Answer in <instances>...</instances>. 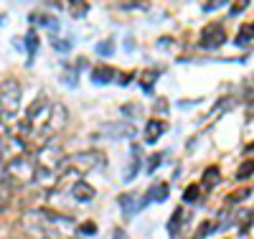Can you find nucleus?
Instances as JSON below:
<instances>
[{
    "label": "nucleus",
    "instance_id": "nucleus-1",
    "mask_svg": "<svg viewBox=\"0 0 254 239\" xmlns=\"http://www.w3.org/2000/svg\"><path fill=\"white\" fill-rule=\"evenodd\" d=\"M36 173H38V165L33 156H26V153L10 158L3 168V176L8 178L10 186H31L36 181Z\"/></svg>",
    "mask_w": 254,
    "mask_h": 239
},
{
    "label": "nucleus",
    "instance_id": "nucleus-2",
    "mask_svg": "<svg viewBox=\"0 0 254 239\" xmlns=\"http://www.w3.org/2000/svg\"><path fill=\"white\" fill-rule=\"evenodd\" d=\"M104 165V156L97 153V150H84V153H76V156H66L64 160L59 176H84V173H92L94 168H102Z\"/></svg>",
    "mask_w": 254,
    "mask_h": 239
},
{
    "label": "nucleus",
    "instance_id": "nucleus-3",
    "mask_svg": "<svg viewBox=\"0 0 254 239\" xmlns=\"http://www.w3.org/2000/svg\"><path fill=\"white\" fill-rule=\"evenodd\" d=\"M33 160H36V165H38L41 170L59 173L61 165H64V160H66V153L61 150V145H56L54 140H49V143H44V145H41L36 153H33Z\"/></svg>",
    "mask_w": 254,
    "mask_h": 239
},
{
    "label": "nucleus",
    "instance_id": "nucleus-4",
    "mask_svg": "<svg viewBox=\"0 0 254 239\" xmlns=\"http://www.w3.org/2000/svg\"><path fill=\"white\" fill-rule=\"evenodd\" d=\"M20 99H23V86H20V81L13 77H5L0 81V112L15 115L20 110Z\"/></svg>",
    "mask_w": 254,
    "mask_h": 239
},
{
    "label": "nucleus",
    "instance_id": "nucleus-5",
    "mask_svg": "<svg viewBox=\"0 0 254 239\" xmlns=\"http://www.w3.org/2000/svg\"><path fill=\"white\" fill-rule=\"evenodd\" d=\"M66 122H69V110H66V104H61V102H51L49 117H46V122H44V130H41V133H44V135L61 133V130L66 127Z\"/></svg>",
    "mask_w": 254,
    "mask_h": 239
},
{
    "label": "nucleus",
    "instance_id": "nucleus-6",
    "mask_svg": "<svg viewBox=\"0 0 254 239\" xmlns=\"http://www.w3.org/2000/svg\"><path fill=\"white\" fill-rule=\"evenodd\" d=\"M49 110H51V102H49V97L46 94H41L31 107H28V112H26V120L33 125V122H41L44 120L46 122V117H49Z\"/></svg>",
    "mask_w": 254,
    "mask_h": 239
},
{
    "label": "nucleus",
    "instance_id": "nucleus-7",
    "mask_svg": "<svg viewBox=\"0 0 254 239\" xmlns=\"http://www.w3.org/2000/svg\"><path fill=\"white\" fill-rule=\"evenodd\" d=\"M224 41H226V33L221 26H206L201 31V46L203 49H219Z\"/></svg>",
    "mask_w": 254,
    "mask_h": 239
},
{
    "label": "nucleus",
    "instance_id": "nucleus-8",
    "mask_svg": "<svg viewBox=\"0 0 254 239\" xmlns=\"http://www.w3.org/2000/svg\"><path fill=\"white\" fill-rule=\"evenodd\" d=\"M99 133L107 135V138H132L135 135V127L127 125V122H104L99 127Z\"/></svg>",
    "mask_w": 254,
    "mask_h": 239
},
{
    "label": "nucleus",
    "instance_id": "nucleus-9",
    "mask_svg": "<svg viewBox=\"0 0 254 239\" xmlns=\"http://www.w3.org/2000/svg\"><path fill=\"white\" fill-rule=\"evenodd\" d=\"M71 196H74L76 201H81V204H87V201H92V199L97 196V191H94V186H89L87 181L76 178V181L71 183Z\"/></svg>",
    "mask_w": 254,
    "mask_h": 239
},
{
    "label": "nucleus",
    "instance_id": "nucleus-10",
    "mask_svg": "<svg viewBox=\"0 0 254 239\" xmlns=\"http://www.w3.org/2000/svg\"><path fill=\"white\" fill-rule=\"evenodd\" d=\"M219 181H221V170H219L216 165H211V168H206L203 178H201V188H203V191H211V188L219 186Z\"/></svg>",
    "mask_w": 254,
    "mask_h": 239
},
{
    "label": "nucleus",
    "instance_id": "nucleus-11",
    "mask_svg": "<svg viewBox=\"0 0 254 239\" xmlns=\"http://www.w3.org/2000/svg\"><path fill=\"white\" fill-rule=\"evenodd\" d=\"M165 127H168V125H165L163 120H150V122L145 125V133H147L145 140H147V143H155V140L165 133Z\"/></svg>",
    "mask_w": 254,
    "mask_h": 239
},
{
    "label": "nucleus",
    "instance_id": "nucleus-12",
    "mask_svg": "<svg viewBox=\"0 0 254 239\" xmlns=\"http://www.w3.org/2000/svg\"><path fill=\"white\" fill-rule=\"evenodd\" d=\"M117 204L122 206L125 216H132V214H135V211H137V209L142 206V204H137V199L132 196V193H122V196L117 199Z\"/></svg>",
    "mask_w": 254,
    "mask_h": 239
},
{
    "label": "nucleus",
    "instance_id": "nucleus-13",
    "mask_svg": "<svg viewBox=\"0 0 254 239\" xmlns=\"http://www.w3.org/2000/svg\"><path fill=\"white\" fill-rule=\"evenodd\" d=\"M183 222H186V211H183V209H176V211H173V216H171V222H168V234H171L173 239L178 237V232H181Z\"/></svg>",
    "mask_w": 254,
    "mask_h": 239
},
{
    "label": "nucleus",
    "instance_id": "nucleus-14",
    "mask_svg": "<svg viewBox=\"0 0 254 239\" xmlns=\"http://www.w3.org/2000/svg\"><path fill=\"white\" fill-rule=\"evenodd\" d=\"M115 79V69H110V67H97V69H92V81L94 84H110Z\"/></svg>",
    "mask_w": 254,
    "mask_h": 239
},
{
    "label": "nucleus",
    "instance_id": "nucleus-15",
    "mask_svg": "<svg viewBox=\"0 0 254 239\" xmlns=\"http://www.w3.org/2000/svg\"><path fill=\"white\" fill-rule=\"evenodd\" d=\"M10 183H8V178L0 173V211H5L8 206H10Z\"/></svg>",
    "mask_w": 254,
    "mask_h": 239
},
{
    "label": "nucleus",
    "instance_id": "nucleus-16",
    "mask_svg": "<svg viewBox=\"0 0 254 239\" xmlns=\"http://www.w3.org/2000/svg\"><path fill=\"white\" fill-rule=\"evenodd\" d=\"M168 199V183H158V186H153L150 191H147V199L145 201H158V204H163Z\"/></svg>",
    "mask_w": 254,
    "mask_h": 239
},
{
    "label": "nucleus",
    "instance_id": "nucleus-17",
    "mask_svg": "<svg viewBox=\"0 0 254 239\" xmlns=\"http://www.w3.org/2000/svg\"><path fill=\"white\" fill-rule=\"evenodd\" d=\"M254 38V26H244L242 28V33H237V38H234V43L237 46H244L247 41H252Z\"/></svg>",
    "mask_w": 254,
    "mask_h": 239
},
{
    "label": "nucleus",
    "instance_id": "nucleus-18",
    "mask_svg": "<svg viewBox=\"0 0 254 239\" xmlns=\"http://www.w3.org/2000/svg\"><path fill=\"white\" fill-rule=\"evenodd\" d=\"M254 173V160H244L242 165H239V170H237V178L239 181H244V178H249Z\"/></svg>",
    "mask_w": 254,
    "mask_h": 239
},
{
    "label": "nucleus",
    "instance_id": "nucleus-19",
    "mask_svg": "<svg viewBox=\"0 0 254 239\" xmlns=\"http://www.w3.org/2000/svg\"><path fill=\"white\" fill-rule=\"evenodd\" d=\"M158 74H160V72H147V74L140 79V81H142V89H145L147 94H153V81L158 79Z\"/></svg>",
    "mask_w": 254,
    "mask_h": 239
},
{
    "label": "nucleus",
    "instance_id": "nucleus-20",
    "mask_svg": "<svg viewBox=\"0 0 254 239\" xmlns=\"http://www.w3.org/2000/svg\"><path fill=\"white\" fill-rule=\"evenodd\" d=\"M26 46H28V56H36V51H38V36H36V31H31L26 36Z\"/></svg>",
    "mask_w": 254,
    "mask_h": 239
},
{
    "label": "nucleus",
    "instance_id": "nucleus-21",
    "mask_svg": "<svg viewBox=\"0 0 254 239\" xmlns=\"http://www.w3.org/2000/svg\"><path fill=\"white\" fill-rule=\"evenodd\" d=\"M76 234L92 237V234H97V224H94V222H84V224H79V227H76Z\"/></svg>",
    "mask_w": 254,
    "mask_h": 239
},
{
    "label": "nucleus",
    "instance_id": "nucleus-22",
    "mask_svg": "<svg viewBox=\"0 0 254 239\" xmlns=\"http://www.w3.org/2000/svg\"><path fill=\"white\" fill-rule=\"evenodd\" d=\"M89 10V3H71V18H84Z\"/></svg>",
    "mask_w": 254,
    "mask_h": 239
},
{
    "label": "nucleus",
    "instance_id": "nucleus-23",
    "mask_svg": "<svg viewBox=\"0 0 254 239\" xmlns=\"http://www.w3.org/2000/svg\"><path fill=\"white\" fill-rule=\"evenodd\" d=\"M198 193H201V186L193 183V186H188V188H186L183 199H186V201H196V199H198Z\"/></svg>",
    "mask_w": 254,
    "mask_h": 239
},
{
    "label": "nucleus",
    "instance_id": "nucleus-24",
    "mask_svg": "<svg viewBox=\"0 0 254 239\" xmlns=\"http://www.w3.org/2000/svg\"><path fill=\"white\" fill-rule=\"evenodd\" d=\"M112 49H115V41H112V38L102 41L99 46H97V51H99V54H104V56H107V54H112Z\"/></svg>",
    "mask_w": 254,
    "mask_h": 239
},
{
    "label": "nucleus",
    "instance_id": "nucleus-25",
    "mask_svg": "<svg viewBox=\"0 0 254 239\" xmlns=\"http://www.w3.org/2000/svg\"><path fill=\"white\" fill-rule=\"evenodd\" d=\"M234 104H237V99H234V97H226V99H224L221 104H216V110H214V112H224V110H231V107H234Z\"/></svg>",
    "mask_w": 254,
    "mask_h": 239
},
{
    "label": "nucleus",
    "instance_id": "nucleus-26",
    "mask_svg": "<svg viewBox=\"0 0 254 239\" xmlns=\"http://www.w3.org/2000/svg\"><path fill=\"white\" fill-rule=\"evenodd\" d=\"M160 163H163V156H160V153H155V156L150 158V163H147V173H155V168H158Z\"/></svg>",
    "mask_w": 254,
    "mask_h": 239
},
{
    "label": "nucleus",
    "instance_id": "nucleus-27",
    "mask_svg": "<svg viewBox=\"0 0 254 239\" xmlns=\"http://www.w3.org/2000/svg\"><path fill=\"white\" fill-rule=\"evenodd\" d=\"M117 8L120 10H145L147 5H142V3H120Z\"/></svg>",
    "mask_w": 254,
    "mask_h": 239
},
{
    "label": "nucleus",
    "instance_id": "nucleus-28",
    "mask_svg": "<svg viewBox=\"0 0 254 239\" xmlns=\"http://www.w3.org/2000/svg\"><path fill=\"white\" fill-rule=\"evenodd\" d=\"M208 232H211V224H208V222H203V224H201V229H198V234H196V239H203Z\"/></svg>",
    "mask_w": 254,
    "mask_h": 239
},
{
    "label": "nucleus",
    "instance_id": "nucleus-29",
    "mask_svg": "<svg viewBox=\"0 0 254 239\" xmlns=\"http://www.w3.org/2000/svg\"><path fill=\"white\" fill-rule=\"evenodd\" d=\"M247 196H249V191H237V193H234V196H231L229 201H244Z\"/></svg>",
    "mask_w": 254,
    "mask_h": 239
},
{
    "label": "nucleus",
    "instance_id": "nucleus-30",
    "mask_svg": "<svg viewBox=\"0 0 254 239\" xmlns=\"http://www.w3.org/2000/svg\"><path fill=\"white\" fill-rule=\"evenodd\" d=\"M64 81H66V84H76V81H79V74H74V72L64 74Z\"/></svg>",
    "mask_w": 254,
    "mask_h": 239
},
{
    "label": "nucleus",
    "instance_id": "nucleus-31",
    "mask_svg": "<svg viewBox=\"0 0 254 239\" xmlns=\"http://www.w3.org/2000/svg\"><path fill=\"white\" fill-rule=\"evenodd\" d=\"M54 46H56L59 51H69V46H71V43H69V41H54Z\"/></svg>",
    "mask_w": 254,
    "mask_h": 239
},
{
    "label": "nucleus",
    "instance_id": "nucleus-32",
    "mask_svg": "<svg viewBox=\"0 0 254 239\" xmlns=\"http://www.w3.org/2000/svg\"><path fill=\"white\" fill-rule=\"evenodd\" d=\"M122 110H125L127 115H140V107H135V104H125Z\"/></svg>",
    "mask_w": 254,
    "mask_h": 239
},
{
    "label": "nucleus",
    "instance_id": "nucleus-33",
    "mask_svg": "<svg viewBox=\"0 0 254 239\" xmlns=\"http://www.w3.org/2000/svg\"><path fill=\"white\" fill-rule=\"evenodd\" d=\"M244 8H247V3H234V5H231V15H239Z\"/></svg>",
    "mask_w": 254,
    "mask_h": 239
},
{
    "label": "nucleus",
    "instance_id": "nucleus-34",
    "mask_svg": "<svg viewBox=\"0 0 254 239\" xmlns=\"http://www.w3.org/2000/svg\"><path fill=\"white\" fill-rule=\"evenodd\" d=\"M214 8H219V3H203V10H208V13L214 10Z\"/></svg>",
    "mask_w": 254,
    "mask_h": 239
},
{
    "label": "nucleus",
    "instance_id": "nucleus-35",
    "mask_svg": "<svg viewBox=\"0 0 254 239\" xmlns=\"http://www.w3.org/2000/svg\"><path fill=\"white\" fill-rule=\"evenodd\" d=\"M247 150H249V153H252V150H254V143H252V145H249V148H247Z\"/></svg>",
    "mask_w": 254,
    "mask_h": 239
},
{
    "label": "nucleus",
    "instance_id": "nucleus-36",
    "mask_svg": "<svg viewBox=\"0 0 254 239\" xmlns=\"http://www.w3.org/2000/svg\"><path fill=\"white\" fill-rule=\"evenodd\" d=\"M0 160H3V153H0Z\"/></svg>",
    "mask_w": 254,
    "mask_h": 239
},
{
    "label": "nucleus",
    "instance_id": "nucleus-37",
    "mask_svg": "<svg viewBox=\"0 0 254 239\" xmlns=\"http://www.w3.org/2000/svg\"><path fill=\"white\" fill-rule=\"evenodd\" d=\"M0 23H3V18H0Z\"/></svg>",
    "mask_w": 254,
    "mask_h": 239
},
{
    "label": "nucleus",
    "instance_id": "nucleus-38",
    "mask_svg": "<svg viewBox=\"0 0 254 239\" xmlns=\"http://www.w3.org/2000/svg\"><path fill=\"white\" fill-rule=\"evenodd\" d=\"M10 239H15V237H10Z\"/></svg>",
    "mask_w": 254,
    "mask_h": 239
}]
</instances>
